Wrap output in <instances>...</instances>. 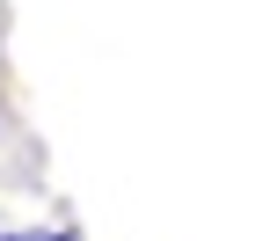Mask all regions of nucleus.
Returning a JSON list of instances; mask_svg holds the SVG:
<instances>
[{"instance_id":"obj_1","label":"nucleus","mask_w":255,"mask_h":241,"mask_svg":"<svg viewBox=\"0 0 255 241\" xmlns=\"http://www.w3.org/2000/svg\"><path fill=\"white\" fill-rule=\"evenodd\" d=\"M37 241H73V227H59V234H37Z\"/></svg>"}]
</instances>
